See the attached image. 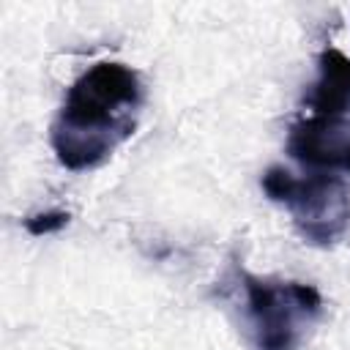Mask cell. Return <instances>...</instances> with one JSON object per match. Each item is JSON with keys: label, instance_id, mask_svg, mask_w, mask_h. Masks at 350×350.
<instances>
[{"label": "cell", "instance_id": "obj_6", "mask_svg": "<svg viewBox=\"0 0 350 350\" xmlns=\"http://www.w3.org/2000/svg\"><path fill=\"white\" fill-rule=\"evenodd\" d=\"M68 219L71 216L66 211H41V213H33V216L25 219V230L30 235L41 238V235H52V232L63 230L68 224Z\"/></svg>", "mask_w": 350, "mask_h": 350}, {"label": "cell", "instance_id": "obj_3", "mask_svg": "<svg viewBox=\"0 0 350 350\" xmlns=\"http://www.w3.org/2000/svg\"><path fill=\"white\" fill-rule=\"evenodd\" d=\"M262 191L284 205L304 241L328 246L350 227V191L339 175L312 172L295 178L282 164H273L260 178Z\"/></svg>", "mask_w": 350, "mask_h": 350}, {"label": "cell", "instance_id": "obj_5", "mask_svg": "<svg viewBox=\"0 0 350 350\" xmlns=\"http://www.w3.org/2000/svg\"><path fill=\"white\" fill-rule=\"evenodd\" d=\"M306 104L314 115L345 118L350 115V57L339 49H325L317 63V82Z\"/></svg>", "mask_w": 350, "mask_h": 350}, {"label": "cell", "instance_id": "obj_2", "mask_svg": "<svg viewBox=\"0 0 350 350\" xmlns=\"http://www.w3.org/2000/svg\"><path fill=\"white\" fill-rule=\"evenodd\" d=\"M243 293V325L254 350H298L323 314V295L314 284L235 273Z\"/></svg>", "mask_w": 350, "mask_h": 350}, {"label": "cell", "instance_id": "obj_4", "mask_svg": "<svg viewBox=\"0 0 350 350\" xmlns=\"http://www.w3.org/2000/svg\"><path fill=\"white\" fill-rule=\"evenodd\" d=\"M287 153L312 167L323 170H345L350 172V120L331 115H312L290 126Z\"/></svg>", "mask_w": 350, "mask_h": 350}, {"label": "cell", "instance_id": "obj_1", "mask_svg": "<svg viewBox=\"0 0 350 350\" xmlns=\"http://www.w3.org/2000/svg\"><path fill=\"white\" fill-rule=\"evenodd\" d=\"M139 74L115 60L82 71L52 123V150L66 170H93L107 161L137 129L142 109Z\"/></svg>", "mask_w": 350, "mask_h": 350}]
</instances>
